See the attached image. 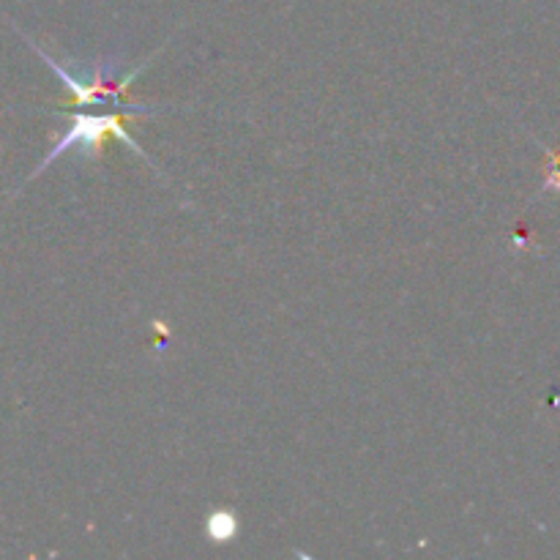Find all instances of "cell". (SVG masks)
<instances>
[{"mask_svg": "<svg viewBox=\"0 0 560 560\" xmlns=\"http://www.w3.org/2000/svg\"><path fill=\"white\" fill-rule=\"evenodd\" d=\"M33 49H36L38 58H44V63H47L71 91L69 104H77V107H93V104H126V107H137V104H131L129 88L148 63H140L137 69H131L129 74H118L113 60H107V63L93 66L91 77H77L71 74V71H66L58 60L49 58L42 47L33 44Z\"/></svg>", "mask_w": 560, "mask_h": 560, "instance_id": "6da1fadb", "label": "cell"}, {"mask_svg": "<svg viewBox=\"0 0 560 560\" xmlns=\"http://www.w3.org/2000/svg\"><path fill=\"white\" fill-rule=\"evenodd\" d=\"M107 137H115V140L124 142L126 148H131L135 153H140L142 159H148V153L142 151L140 145H137V140L131 137V131L126 129V118L124 115H88V113H77L69 118V131H66L63 137H60L58 142L52 145V151L44 156L42 167L33 170L31 178H36L38 173H44V170L49 167V164L55 162L58 156H63L66 151H74V148H80L85 156H98L102 153V145ZM151 162V159H148Z\"/></svg>", "mask_w": 560, "mask_h": 560, "instance_id": "7a4b0ae2", "label": "cell"}, {"mask_svg": "<svg viewBox=\"0 0 560 560\" xmlns=\"http://www.w3.org/2000/svg\"><path fill=\"white\" fill-rule=\"evenodd\" d=\"M206 536L213 545H228L238 536V517L230 509H213L206 517Z\"/></svg>", "mask_w": 560, "mask_h": 560, "instance_id": "3957f363", "label": "cell"}]
</instances>
